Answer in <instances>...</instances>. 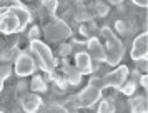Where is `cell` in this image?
I'll use <instances>...</instances> for the list:
<instances>
[{"label":"cell","instance_id":"cell-3","mask_svg":"<svg viewBox=\"0 0 148 113\" xmlns=\"http://www.w3.org/2000/svg\"><path fill=\"white\" fill-rule=\"evenodd\" d=\"M128 75H130V70H128L127 65H120L116 66L115 70L108 72L107 75L103 77H93L90 80V83L95 86H98L100 90H105V88H115V90H120V86L128 80Z\"/></svg>","mask_w":148,"mask_h":113},{"label":"cell","instance_id":"cell-8","mask_svg":"<svg viewBox=\"0 0 148 113\" xmlns=\"http://www.w3.org/2000/svg\"><path fill=\"white\" fill-rule=\"evenodd\" d=\"M148 37H147V32L140 33L138 37H135L133 43H132V58L136 62L140 58H147L148 55Z\"/></svg>","mask_w":148,"mask_h":113},{"label":"cell","instance_id":"cell-23","mask_svg":"<svg viewBox=\"0 0 148 113\" xmlns=\"http://www.w3.org/2000/svg\"><path fill=\"white\" fill-rule=\"evenodd\" d=\"M75 18L78 20V22H90L92 20V13L88 12V10H80V12H77Z\"/></svg>","mask_w":148,"mask_h":113},{"label":"cell","instance_id":"cell-20","mask_svg":"<svg viewBox=\"0 0 148 113\" xmlns=\"http://www.w3.org/2000/svg\"><path fill=\"white\" fill-rule=\"evenodd\" d=\"M47 113H68V110L58 103H50L47 106Z\"/></svg>","mask_w":148,"mask_h":113},{"label":"cell","instance_id":"cell-30","mask_svg":"<svg viewBox=\"0 0 148 113\" xmlns=\"http://www.w3.org/2000/svg\"><path fill=\"white\" fill-rule=\"evenodd\" d=\"M108 2H110V3H113V5H120L123 0H108Z\"/></svg>","mask_w":148,"mask_h":113},{"label":"cell","instance_id":"cell-24","mask_svg":"<svg viewBox=\"0 0 148 113\" xmlns=\"http://www.w3.org/2000/svg\"><path fill=\"white\" fill-rule=\"evenodd\" d=\"M28 37H30V40H38V37H40V28L38 27H32L30 32H28Z\"/></svg>","mask_w":148,"mask_h":113},{"label":"cell","instance_id":"cell-1","mask_svg":"<svg viewBox=\"0 0 148 113\" xmlns=\"http://www.w3.org/2000/svg\"><path fill=\"white\" fill-rule=\"evenodd\" d=\"M32 15L23 5L3 8L0 10V32L10 35L15 32H22L30 23Z\"/></svg>","mask_w":148,"mask_h":113},{"label":"cell","instance_id":"cell-7","mask_svg":"<svg viewBox=\"0 0 148 113\" xmlns=\"http://www.w3.org/2000/svg\"><path fill=\"white\" fill-rule=\"evenodd\" d=\"M35 72V62L28 52H20L15 57V73L20 77H27Z\"/></svg>","mask_w":148,"mask_h":113},{"label":"cell","instance_id":"cell-22","mask_svg":"<svg viewBox=\"0 0 148 113\" xmlns=\"http://www.w3.org/2000/svg\"><path fill=\"white\" fill-rule=\"evenodd\" d=\"M22 3L18 0H0V10L3 8H12V7H20Z\"/></svg>","mask_w":148,"mask_h":113},{"label":"cell","instance_id":"cell-31","mask_svg":"<svg viewBox=\"0 0 148 113\" xmlns=\"http://www.w3.org/2000/svg\"><path fill=\"white\" fill-rule=\"evenodd\" d=\"M0 113H3V112H0Z\"/></svg>","mask_w":148,"mask_h":113},{"label":"cell","instance_id":"cell-29","mask_svg":"<svg viewBox=\"0 0 148 113\" xmlns=\"http://www.w3.org/2000/svg\"><path fill=\"white\" fill-rule=\"evenodd\" d=\"M5 48H7V42H3V40L0 38V53L3 52V50H5Z\"/></svg>","mask_w":148,"mask_h":113},{"label":"cell","instance_id":"cell-27","mask_svg":"<svg viewBox=\"0 0 148 113\" xmlns=\"http://www.w3.org/2000/svg\"><path fill=\"white\" fill-rule=\"evenodd\" d=\"M138 78H140V85L143 86V88H147V81H148V78H147V75H145V73H143V75H141V77H138Z\"/></svg>","mask_w":148,"mask_h":113},{"label":"cell","instance_id":"cell-17","mask_svg":"<svg viewBox=\"0 0 148 113\" xmlns=\"http://www.w3.org/2000/svg\"><path fill=\"white\" fill-rule=\"evenodd\" d=\"M30 88L34 90V92H45L47 90V83H45V80L42 78V77H34V80L30 81Z\"/></svg>","mask_w":148,"mask_h":113},{"label":"cell","instance_id":"cell-9","mask_svg":"<svg viewBox=\"0 0 148 113\" xmlns=\"http://www.w3.org/2000/svg\"><path fill=\"white\" fill-rule=\"evenodd\" d=\"M87 53L90 55V58L95 60L97 63H103L105 62V48L100 43V40L97 37L88 38L87 42Z\"/></svg>","mask_w":148,"mask_h":113},{"label":"cell","instance_id":"cell-18","mask_svg":"<svg viewBox=\"0 0 148 113\" xmlns=\"http://www.w3.org/2000/svg\"><path fill=\"white\" fill-rule=\"evenodd\" d=\"M113 28L116 30L118 35H128V33L132 32V30H130V27H128V23L125 22V18L116 20V22H115V25H113Z\"/></svg>","mask_w":148,"mask_h":113},{"label":"cell","instance_id":"cell-4","mask_svg":"<svg viewBox=\"0 0 148 113\" xmlns=\"http://www.w3.org/2000/svg\"><path fill=\"white\" fill-rule=\"evenodd\" d=\"M30 52H32V55H35V58L38 60V65L45 72L53 73L55 66H57V60L45 43H42L40 40H32L30 42Z\"/></svg>","mask_w":148,"mask_h":113},{"label":"cell","instance_id":"cell-6","mask_svg":"<svg viewBox=\"0 0 148 113\" xmlns=\"http://www.w3.org/2000/svg\"><path fill=\"white\" fill-rule=\"evenodd\" d=\"M43 33H45V38L50 42H62L72 35V30L63 20H53L45 27Z\"/></svg>","mask_w":148,"mask_h":113},{"label":"cell","instance_id":"cell-16","mask_svg":"<svg viewBox=\"0 0 148 113\" xmlns=\"http://www.w3.org/2000/svg\"><path fill=\"white\" fill-rule=\"evenodd\" d=\"M97 113H115V103L108 98L100 100L98 108H97Z\"/></svg>","mask_w":148,"mask_h":113},{"label":"cell","instance_id":"cell-28","mask_svg":"<svg viewBox=\"0 0 148 113\" xmlns=\"http://www.w3.org/2000/svg\"><path fill=\"white\" fill-rule=\"evenodd\" d=\"M136 7H147V2L148 0H132Z\"/></svg>","mask_w":148,"mask_h":113},{"label":"cell","instance_id":"cell-2","mask_svg":"<svg viewBox=\"0 0 148 113\" xmlns=\"http://www.w3.org/2000/svg\"><path fill=\"white\" fill-rule=\"evenodd\" d=\"M100 33H101V37L105 38V45H103V48H105V63H108L110 66L118 65L121 62V58H123L125 52H127L123 42L108 27H103L100 30Z\"/></svg>","mask_w":148,"mask_h":113},{"label":"cell","instance_id":"cell-25","mask_svg":"<svg viewBox=\"0 0 148 113\" xmlns=\"http://www.w3.org/2000/svg\"><path fill=\"white\" fill-rule=\"evenodd\" d=\"M135 63H136V70H140V72H147V58H140V60H136V62H135Z\"/></svg>","mask_w":148,"mask_h":113},{"label":"cell","instance_id":"cell-11","mask_svg":"<svg viewBox=\"0 0 148 113\" xmlns=\"http://www.w3.org/2000/svg\"><path fill=\"white\" fill-rule=\"evenodd\" d=\"M75 68L83 75V73H92L93 72V60L90 58L87 52H78L75 57Z\"/></svg>","mask_w":148,"mask_h":113},{"label":"cell","instance_id":"cell-14","mask_svg":"<svg viewBox=\"0 0 148 113\" xmlns=\"http://www.w3.org/2000/svg\"><path fill=\"white\" fill-rule=\"evenodd\" d=\"M136 86H138V81H135V80H127V81L120 86V92L123 93L125 97H132V95H135V92H136Z\"/></svg>","mask_w":148,"mask_h":113},{"label":"cell","instance_id":"cell-15","mask_svg":"<svg viewBox=\"0 0 148 113\" xmlns=\"http://www.w3.org/2000/svg\"><path fill=\"white\" fill-rule=\"evenodd\" d=\"M42 8L45 10V15L53 17L58 8V0H42Z\"/></svg>","mask_w":148,"mask_h":113},{"label":"cell","instance_id":"cell-10","mask_svg":"<svg viewBox=\"0 0 148 113\" xmlns=\"http://www.w3.org/2000/svg\"><path fill=\"white\" fill-rule=\"evenodd\" d=\"M20 103H22V108L25 110V113H37L43 101H42V98L38 97V95L25 93V95L20 98Z\"/></svg>","mask_w":148,"mask_h":113},{"label":"cell","instance_id":"cell-26","mask_svg":"<svg viewBox=\"0 0 148 113\" xmlns=\"http://www.w3.org/2000/svg\"><path fill=\"white\" fill-rule=\"evenodd\" d=\"M27 88H28V83H27V81H20V83L17 85V90H18V92H25Z\"/></svg>","mask_w":148,"mask_h":113},{"label":"cell","instance_id":"cell-12","mask_svg":"<svg viewBox=\"0 0 148 113\" xmlns=\"http://www.w3.org/2000/svg\"><path fill=\"white\" fill-rule=\"evenodd\" d=\"M130 112L132 113H147V97L145 95H132L130 98Z\"/></svg>","mask_w":148,"mask_h":113},{"label":"cell","instance_id":"cell-21","mask_svg":"<svg viewBox=\"0 0 148 113\" xmlns=\"http://www.w3.org/2000/svg\"><path fill=\"white\" fill-rule=\"evenodd\" d=\"M8 75H10V66L8 65H2L0 66V92H2V88H3V81L7 78Z\"/></svg>","mask_w":148,"mask_h":113},{"label":"cell","instance_id":"cell-19","mask_svg":"<svg viewBox=\"0 0 148 113\" xmlns=\"http://www.w3.org/2000/svg\"><path fill=\"white\" fill-rule=\"evenodd\" d=\"M108 12H110V5L105 3V2H97L95 3V15L98 17H107Z\"/></svg>","mask_w":148,"mask_h":113},{"label":"cell","instance_id":"cell-5","mask_svg":"<svg viewBox=\"0 0 148 113\" xmlns=\"http://www.w3.org/2000/svg\"><path fill=\"white\" fill-rule=\"evenodd\" d=\"M101 100V90L98 86L88 83L78 95H75L70 100V103L73 108H92V106Z\"/></svg>","mask_w":148,"mask_h":113},{"label":"cell","instance_id":"cell-13","mask_svg":"<svg viewBox=\"0 0 148 113\" xmlns=\"http://www.w3.org/2000/svg\"><path fill=\"white\" fill-rule=\"evenodd\" d=\"M65 80H67L68 85H78L82 81V73L77 68L65 66Z\"/></svg>","mask_w":148,"mask_h":113}]
</instances>
